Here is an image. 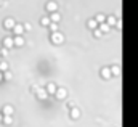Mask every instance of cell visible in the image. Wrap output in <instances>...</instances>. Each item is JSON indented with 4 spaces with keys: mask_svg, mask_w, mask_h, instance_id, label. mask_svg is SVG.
Segmentation results:
<instances>
[{
    "mask_svg": "<svg viewBox=\"0 0 138 127\" xmlns=\"http://www.w3.org/2000/svg\"><path fill=\"white\" fill-rule=\"evenodd\" d=\"M51 42L53 44H63L64 42V35L63 34H60V32H53V35H51Z\"/></svg>",
    "mask_w": 138,
    "mask_h": 127,
    "instance_id": "obj_1",
    "label": "cell"
},
{
    "mask_svg": "<svg viewBox=\"0 0 138 127\" xmlns=\"http://www.w3.org/2000/svg\"><path fill=\"white\" fill-rule=\"evenodd\" d=\"M15 26H16V21L13 18H7L5 19V23H3V28L5 29H15Z\"/></svg>",
    "mask_w": 138,
    "mask_h": 127,
    "instance_id": "obj_2",
    "label": "cell"
},
{
    "mask_svg": "<svg viewBox=\"0 0 138 127\" xmlns=\"http://www.w3.org/2000/svg\"><path fill=\"white\" fill-rule=\"evenodd\" d=\"M55 95H56L58 100H64V98L68 97V90H66V89H58Z\"/></svg>",
    "mask_w": 138,
    "mask_h": 127,
    "instance_id": "obj_3",
    "label": "cell"
},
{
    "mask_svg": "<svg viewBox=\"0 0 138 127\" xmlns=\"http://www.w3.org/2000/svg\"><path fill=\"white\" fill-rule=\"evenodd\" d=\"M15 45V39H11V37H5L3 39V47L5 48H11Z\"/></svg>",
    "mask_w": 138,
    "mask_h": 127,
    "instance_id": "obj_4",
    "label": "cell"
},
{
    "mask_svg": "<svg viewBox=\"0 0 138 127\" xmlns=\"http://www.w3.org/2000/svg\"><path fill=\"white\" fill-rule=\"evenodd\" d=\"M45 8H47V11H51V13H55V11L58 10V5H56V2H48V3L45 5Z\"/></svg>",
    "mask_w": 138,
    "mask_h": 127,
    "instance_id": "obj_5",
    "label": "cell"
},
{
    "mask_svg": "<svg viewBox=\"0 0 138 127\" xmlns=\"http://www.w3.org/2000/svg\"><path fill=\"white\" fill-rule=\"evenodd\" d=\"M15 45H16V47H23V45H24V37L16 35V37H15Z\"/></svg>",
    "mask_w": 138,
    "mask_h": 127,
    "instance_id": "obj_6",
    "label": "cell"
},
{
    "mask_svg": "<svg viewBox=\"0 0 138 127\" xmlns=\"http://www.w3.org/2000/svg\"><path fill=\"white\" fill-rule=\"evenodd\" d=\"M47 95H48L47 89H45V90H44V89H39V92H37V97L40 98V100H45V98H47Z\"/></svg>",
    "mask_w": 138,
    "mask_h": 127,
    "instance_id": "obj_7",
    "label": "cell"
},
{
    "mask_svg": "<svg viewBox=\"0 0 138 127\" xmlns=\"http://www.w3.org/2000/svg\"><path fill=\"white\" fill-rule=\"evenodd\" d=\"M56 90H58V87L55 85L53 82H50L48 85H47V92H48V93H56Z\"/></svg>",
    "mask_w": 138,
    "mask_h": 127,
    "instance_id": "obj_8",
    "label": "cell"
},
{
    "mask_svg": "<svg viewBox=\"0 0 138 127\" xmlns=\"http://www.w3.org/2000/svg\"><path fill=\"white\" fill-rule=\"evenodd\" d=\"M13 111H15V110H13V106H10V105L3 106V114H5V116H11V114H13Z\"/></svg>",
    "mask_w": 138,
    "mask_h": 127,
    "instance_id": "obj_9",
    "label": "cell"
},
{
    "mask_svg": "<svg viewBox=\"0 0 138 127\" xmlns=\"http://www.w3.org/2000/svg\"><path fill=\"white\" fill-rule=\"evenodd\" d=\"M51 23H58V21H60L61 19V15L60 13H58V11H55V13H51Z\"/></svg>",
    "mask_w": 138,
    "mask_h": 127,
    "instance_id": "obj_10",
    "label": "cell"
},
{
    "mask_svg": "<svg viewBox=\"0 0 138 127\" xmlns=\"http://www.w3.org/2000/svg\"><path fill=\"white\" fill-rule=\"evenodd\" d=\"M13 31L16 32V35H21V34H23V31H24V26H23V24H16Z\"/></svg>",
    "mask_w": 138,
    "mask_h": 127,
    "instance_id": "obj_11",
    "label": "cell"
},
{
    "mask_svg": "<svg viewBox=\"0 0 138 127\" xmlns=\"http://www.w3.org/2000/svg\"><path fill=\"white\" fill-rule=\"evenodd\" d=\"M40 24H42V26H50V24H51V19H50L48 16H44V18L40 19Z\"/></svg>",
    "mask_w": 138,
    "mask_h": 127,
    "instance_id": "obj_12",
    "label": "cell"
},
{
    "mask_svg": "<svg viewBox=\"0 0 138 127\" xmlns=\"http://www.w3.org/2000/svg\"><path fill=\"white\" fill-rule=\"evenodd\" d=\"M79 116H80V111H79L77 108H72V110H71V117H72V119H77Z\"/></svg>",
    "mask_w": 138,
    "mask_h": 127,
    "instance_id": "obj_13",
    "label": "cell"
},
{
    "mask_svg": "<svg viewBox=\"0 0 138 127\" xmlns=\"http://www.w3.org/2000/svg\"><path fill=\"white\" fill-rule=\"evenodd\" d=\"M0 71H8V63L7 61H2V63H0Z\"/></svg>",
    "mask_w": 138,
    "mask_h": 127,
    "instance_id": "obj_14",
    "label": "cell"
},
{
    "mask_svg": "<svg viewBox=\"0 0 138 127\" xmlns=\"http://www.w3.org/2000/svg\"><path fill=\"white\" fill-rule=\"evenodd\" d=\"M96 24H98V23H96V19H90V21H88V28H90V29H95Z\"/></svg>",
    "mask_w": 138,
    "mask_h": 127,
    "instance_id": "obj_15",
    "label": "cell"
},
{
    "mask_svg": "<svg viewBox=\"0 0 138 127\" xmlns=\"http://www.w3.org/2000/svg\"><path fill=\"white\" fill-rule=\"evenodd\" d=\"M50 31L51 32H58V23H51L50 24Z\"/></svg>",
    "mask_w": 138,
    "mask_h": 127,
    "instance_id": "obj_16",
    "label": "cell"
},
{
    "mask_svg": "<svg viewBox=\"0 0 138 127\" xmlns=\"http://www.w3.org/2000/svg\"><path fill=\"white\" fill-rule=\"evenodd\" d=\"M3 122H5V124H11V122H13V117H11V116H5V117H3Z\"/></svg>",
    "mask_w": 138,
    "mask_h": 127,
    "instance_id": "obj_17",
    "label": "cell"
},
{
    "mask_svg": "<svg viewBox=\"0 0 138 127\" xmlns=\"http://www.w3.org/2000/svg\"><path fill=\"white\" fill-rule=\"evenodd\" d=\"M95 19H96V23H103V21H104V16H103V15H96Z\"/></svg>",
    "mask_w": 138,
    "mask_h": 127,
    "instance_id": "obj_18",
    "label": "cell"
},
{
    "mask_svg": "<svg viewBox=\"0 0 138 127\" xmlns=\"http://www.w3.org/2000/svg\"><path fill=\"white\" fill-rule=\"evenodd\" d=\"M3 79L10 80V79H11V72H10V71H5V72H3Z\"/></svg>",
    "mask_w": 138,
    "mask_h": 127,
    "instance_id": "obj_19",
    "label": "cell"
},
{
    "mask_svg": "<svg viewBox=\"0 0 138 127\" xmlns=\"http://www.w3.org/2000/svg\"><path fill=\"white\" fill-rule=\"evenodd\" d=\"M0 53H2V56H8V48H2V50H0Z\"/></svg>",
    "mask_w": 138,
    "mask_h": 127,
    "instance_id": "obj_20",
    "label": "cell"
},
{
    "mask_svg": "<svg viewBox=\"0 0 138 127\" xmlns=\"http://www.w3.org/2000/svg\"><path fill=\"white\" fill-rule=\"evenodd\" d=\"M23 26H24V29H26V31H31V29H32V26H31V23H24Z\"/></svg>",
    "mask_w": 138,
    "mask_h": 127,
    "instance_id": "obj_21",
    "label": "cell"
},
{
    "mask_svg": "<svg viewBox=\"0 0 138 127\" xmlns=\"http://www.w3.org/2000/svg\"><path fill=\"white\" fill-rule=\"evenodd\" d=\"M101 31H103V32H108V31H109V26H108V24H101Z\"/></svg>",
    "mask_w": 138,
    "mask_h": 127,
    "instance_id": "obj_22",
    "label": "cell"
},
{
    "mask_svg": "<svg viewBox=\"0 0 138 127\" xmlns=\"http://www.w3.org/2000/svg\"><path fill=\"white\" fill-rule=\"evenodd\" d=\"M103 77H106V79L109 77V71L108 69H103Z\"/></svg>",
    "mask_w": 138,
    "mask_h": 127,
    "instance_id": "obj_23",
    "label": "cell"
},
{
    "mask_svg": "<svg viewBox=\"0 0 138 127\" xmlns=\"http://www.w3.org/2000/svg\"><path fill=\"white\" fill-rule=\"evenodd\" d=\"M32 92H34V93H37V92H39V87H35V85H34V87H32Z\"/></svg>",
    "mask_w": 138,
    "mask_h": 127,
    "instance_id": "obj_24",
    "label": "cell"
},
{
    "mask_svg": "<svg viewBox=\"0 0 138 127\" xmlns=\"http://www.w3.org/2000/svg\"><path fill=\"white\" fill-rule=\"evenodd\" d=\"M2 80H3V72L0 71V82H2Z\"/></svg>",
    "mask_w": 138,
    "mask_h": 127,
    "instance_id": "obj_25",
    "label": "cell"
},
{
    "mask_svg": "<svg viewBox=\"0 0 138 127\" xmlns=\"http://www.w3.org/2000/svg\"><path fill=\"white\" fill-rule=\"evenodd\" d=\"M5 5V0H0V7H3Z\"/></svg>",
    "mask_w": 138,
    "mask_h": 127,
    "instance_id": "obj_26",
    "label": "cell"
},
{
    "mask_svg": "<svg viewBox=\"0 0 138 127\" xmlns=\"http://www.w3.org/2000/svg\"><path fill=\"white\" fill-rule=\"evenodd\" d=\"M3 121V114H0V122H2Z\"/></svg>",
    "mask_w": 138,
    "mask_h": 127,
    "instance_id": "obj_27",
    "label": "cell"
},
{
    "mask_svg": "<svg viewBox=\"0 0 138 127\" xmlns=\"http://www.w3.org/2000/svg\"><path fill=\"white\" fill-rule=\"evenodd\" d=\"M0 56H2V53H0Z\"/></svg>",
    "mask_w": 138,
    "mask_h": 127,
    "instance_id": "obj_28",
    "label": "cell"
}]
</instances>
